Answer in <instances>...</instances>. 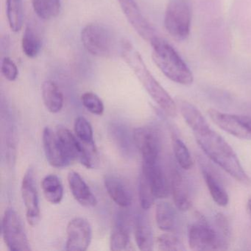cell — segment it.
I'll list each match as a JSON object with an SVG mask.
<instances>
[{
	"label": "cell",
	"instance_id": "obj_1",
	"mask_svg": "<svg viewBox=\"0 0 251 251\" xmlns=\"http://www.w3.org/2000/svg\"><path fill=\"white\" fill-rule=\"evenodd\" d=\"M197 142L205 155L237 181L248 185L251 179L241 165L233 148L209 125L193 132Z\"/></svg>",
	"mask_w": 251,
	"mask_h": 251
},
{
	"label": "cell",
	"instance_id": "obj_2",
	"mask_svg": "<svg viewBox=\"0 0 251 251\" xmlns=\"http://www.w3.org/2000/svg\"><path fill=\"white\" fill-rule=\"evenodd\" d=\"M121 56L133 70L138 80L155 103L169 117H176L177 116V104L157 81L144 62L140 53L128 41H123Z\"/></svg>",
	"mask_w": 251,
	"mask_h": 251
},
{
	"label": "cell",
	"instance_id": "obj_3",
	"mask_svg": "<svg viewBox=\"0 0 251 251\" xmlns=\"http://www.w3.org/2000/svg\"><path fill=\"white\" fill-rule=\"evenodd\" d=\"M151 44L152 59L167 78L184 86L193 83L192 71L171 45L158 36L154 38Z\"/></svg>",
	"mask_w": 251,
	"mask_h": 251
},
{
	"label": "cell",
	"instance_id": "obj_4",
	"mask_svg": "<svg viewBox=\"0 0 251 251\" xmlns=\"http://www.w3.org/2000/svg\"><path fill=\"white\" fill-rule=\"evenodd\" d=\"M80 39L85 49L95 56L111 58L121 55L123 39L107 26L103 25L89 24L83 27Z\"/></svg>",
	"mask_w": 251,
	"mask_h": 251
},
{
	"label": "cell",
	"instance_id": "obj_5",
	"mask_svg": "<svg viewBox=\"0 0 251 251\" xmlns=\"http://www.w3.org/2000/svg\"><path fill=\"white\" fill-rule=\"evenodd\" d=\"M192 7L190 0H170L164 16V26L169 34L183 42L190 34Z\"/></svg>",
	"mask_w": 251,
	"mask_h": 251
},
{
	"label": "cell",
	"instance_id": "obj_6",
	"mask_svg": "<svg viewBox=\"0 0 251 251\" xmlns=\"http://www.w3.org/2000/svg\"><path fill=\"white\" fill-rule=\"evenodd\" d=\"M226 235L216 230L203 217L190 225L188 229L189 247L194 251H216L226 246Z\"/></svg>",
	"mask_w": 251,
	"mask_h": 251
},
{
	"label": "cell",
	"instance_id": "obj_7",
	"mask_svg": "<svg viewBox=\"0 0 251 251\" xmlns=\"http://www.w3.org/2000/svg\"><path fill=\"white\" fill-rule=\"evenodd\" d=\"M2 233L4 242L9 251H31L23 221L13 208L5 210L2 219Z\"/></svg>",
	"mask_w": 251,
	"mask_h": 251
},
{
	"label": "cell",
	"instance_id": "obj_8",
	"mask_svg": "<svg viewBox=\"0 0 251 251\" xmlns=\"http://www.w3.org/2000/svg\"><path fill=\"white\" fill-rule=\"evenodd\" d=\"M135 147L139 150L143 163L159 162L161 145L159 133L156 129L150 126L138 127L133 130Z\"/></svg>",
	"mask_w": 251,
	"mask_h": 251
},
{
	"label": "cell",
	"instance_id": "obj_9",
	"mask_svg": "<svg viewBox=\"0 0 251 251\" xmlns=\"http://www.w3.org/2000/svg\"><path fill=\"white\" fill-rule=\"evenodd\" d=\"M21 193L27 222L31 226H36L40 220V205L34 170L31 167L26 171L23 177Z\"/></svg>",
	"mask_w": 251,
	"mask_h": 251
},
{
	"label": "cell",
	"instance_id": "obj_10",
	"mask_svg": "<svg viewBox=\"0 0 251 251\" xmlns=\"http://www.w3.org/2000/svg\"><path fill=\"white\" fill-rule=\"evenodd\" d=\"M123 14L135 31L145 41L151 42L156 37L157 33L152 25L142 14L135 0H117Z\"/></svg>",
	"mask_w": 251,
	"mask_h": 251
},
{
	"label": "cell",
	"instance_id": "obj_11",
	"mask_svg": "<svg viewBox=\"0 0 251 251\" xmlns=\"http://www.w3.org/2000/svg\"><path fill=\"white\" fill-rule=\"evenodd\" d=\"M67 251H85L89 248L92 239V230L86 219L76 217L69 223L67 228Z\"/></svg>",
	"mask_w": 251,
	"mask_h": 251
},
{
	"label": "cell",
	"instance_id": "obj_12",
	"mask_svg": "<svg viewBox=\"0 0 251 251\" xmlns=\"http://www.w3.org/2000/svg\"><path fill=\"white\" fill-rule=\"evenodd\" d=\"M44 151L49 164L55 168H63L70 165V162L64 154L56 132L46 127L42 134Z\"/></svg>",
	"mask_w": 251,
	"mask_h": 251
},
{
	"label": "cell",
	"instance_id": "obj_13",
	"mask_svg": "<svg viewBox=\"0 0 251 251\" xmlns=\"http://www.w3.org/2000/svg\"><path fill=\"white\" fill-rule=\"evenodd\" d=\"M104 185L111 199L122 208H128L133 202V197L129 185L120 176L107 175Z\"/></svg>",
	"mask_w": 251,
	"mask_h": 251
},
{
	"label": "cell",
	"instance_id": "obj_14",
	"mask_svg": "<svg viewBox=\"0 0 251 251\" xmlns=\"http://www.w3.org/2000/svg\"><path fill=\"white\" fill-rule=\"evenodd\" d=\"M142 174L151 186L155 198H167L169 194L168 181L159 162L142 164Z\"/></svg>",
	"mask_w": 251,
	"mask_h": 251
},
{
	"label": "cell",
	"instance_id": "obj_15",
	"mask_svg": "<svg viewBox=\"0 0 251 251\" xmlns=\"http://www.w3.org/2000/svg\"><path fill=\"white\" fill-rule=\"evenodd\" d=\"M130 224L127 215L119 213L116 217L110 237L111 251H120L128 249L130 246Z\"/></svg>",
	"mask_w": 251,
	"mask_h": 251
},
{
	"label": "cell",
	"instance_id": "obj_16",
	"mask_svg": "<svg viewBox=\"0 0 251 251\" xmlns=\"http://www.w3.org/2000/svg\"><path fill=\"white\" fill-rule=\"evenodd\" d=\"M68 183L73 197L80 205L85 207L96 206V197L79 173L70 172L68 174Z\"/></svg>",
	"mask_w": 251,
	"mask_h": 251
},
{
	"label": "cell",
	"instance_id": "obj_17",
	"mask_svg": "<svg viewBox=\"0 0 251 251\" xmlns=\"http://www.w3.org/2000/svg\"><path fill=\"white\" fill-rule=\"evenodd\" d=\"M171 189L176 206L180 211H187L191 206L189 187L183 173L176 167L172 169Z\"/></svg>",
	"mask_w": 251,
	"mask_h": 251
},
{
	"label": "cell",
	"instance_id": "obj_18",
	"mask_svg": "<svg viewBox=\"0 0 251 251\" xmlns=\"http://www.w3.org/2000/svg\"><path fill=\"white\" fill-rule=\"evenodd\" d=\"M134 233L136 245L140 251H151L153 249V232L146 214L139 213L134 220Z\"/></svg>",
	"mask_w": 251,
	"mask_h": 251
},
{
	"label": "cell",
	"instance_id": "obj_19",
	"mask_svg": "<svg viewBox=\"0 0 251 251\" xmlns=\"http://www.w3.org/2000/svg\"><path fill=\"white\" fill-rule=\"evenodd\" d=\"M42 98L47 109L52 113L60 112L64 106V95L55 82L46 80L42 86Z\"/></svg>",
	"mask_w": 251,
	"mask_h": 251
},
{
	"label": "cell",
	"instance_id": "obj_20",
	"mask_svg": "<svg viewBox=\"0 0 251 251\" xmlns=\"http://www.w3.org/2000/svg\"><path fill=\"white\" fill-rule=\"evenodd\" d=\"M109 133L115 145L120 152L126 156H130L133 153V134H130L127 127L121 123H111L109 126Z\"/></svg>",
	"mask_w": 251,
	"mask_h": 251
},
{
	"label": "cell",
	"instance_id": "obj_21",
	"mask_svg": "<svg viewBox=\"0 0 251 251\" xmlns=\"http://www.w3.org/2000/svg\"><path fill=\"white\" fill-rule=\"evenodd\" d=\"M155 221L158 228L163 231H172L176 227L177 221L176 209L169 202L161 201L155 208Z\"/></svg>",
	"mask_w": 251,
	"mask_h": 251
},
{
	"label": "cell",
	"instance_id": "obj_22",
	"mask_svg": "<svg viewBox=\"0 0 251 251\" xmlns=\"http://www.w3.org/2000/svg\"><path fill=\"white\" fill-rule=\"evenodd\" d=\"M177 105L182 117L192 131H196L208 125L201 111L190 102L184 100H178Z\"/></svg>",
	"mask_w": 251,
	"mask_h": 251
},
{
	"label": "cell",
	"instance_id": "obj_23",
	"mask_svg": "<svg viewBox=\"0 0 251 251\" xmlns=\"http://www.w3.org/2000/svg\"><path fill=\"white\" fill-rule=\"evenodd\" d=\"M42 189L47 201L53 205L60 203L64 198V186L56 175L45 176L42 180Z\"/></svg>",
	"mask_w": 251,
	"mask_h": 251
},
{
	"label": "cell",
	"instance_id": "obj_24",
	"mask_svg": "<svg viewBox=\"0 0 251 251\" xmlns=\"http://www.w3.org/2000/svg\"><path fill=\"white\" fill-rule=\"evenodd\" d=\"M202 173L210 195L214 202L220 206H226L228 204L229 197L226 189L217 177L205 167H202Z\"/></svg>",
	"mask_w": 251,
	"mask_h": 251
},
{
	"label": "cell",
	"instance_id": "obj_25",
	"mask_svg": "<svg viewBox=\"0 0 251 251\" xmlns=\"http://www.w3.org/2000/svg\"><path fill=\"white\" fill-rule=\"evenodd\" d=\"M42 42L38 32L31 25H27L23 33L22 48L26 56L34 58L40 53Z\"/></svg>",
	"mask_w": 251,
	"mask_h": 251
},
{
	"label": "cell",
	"instance_id": "obj_26",
	"mask_svg": "<svg viewBox=\"0 0 251 251\" xmlns=\"http://www.w3.org/2000/svg\"><path fill=\"white\" fill-rule=\"evenodd\" d=\"M36 15L43 20H50L59 15L61 0H31Z\"/></svg>",
	"mask_w": 251,
	"mask_h": 251
},
{
	"label": "cell",
	"instance_id": "obj_27",
	"mask_svg": "<svg viewBox=\"0 0 251 251\" xmlns=\"http://www.w3.org/2000/svg\"><path fill=\"white\" fill-rule=\"evenodd\" d=\"M6 14L12 31L17 33L21 30L24 20L23 0H6Z\"/></svg>",
	"mask_w": 251,
	"mask_h": 251
},
{
	"label": "cell",
	"instance_id": "obj_28",
	"mask_svg": "<svg viewBox=\"0 0 251 251\" xmlns=\"http://www.w3.org/2000/svg\"><path fill=\"white\" fill-rule=\"evenodd\" d=\"M74 130L79 140L86 147L96 149L92 125L86 118L78 117L74 123Z\"/></svg>",
	"mask_w": 251,
	"mask_h": 251
},
{
	"label": "cell",
	"instance_id": "obj_29",
	"mask_svg": "<svg viewBox=\"0 0 251 251\" xmlns=\"http://www.w3.org/2000/svg\"><path fill=\"white\" fill-rule=\"evenodd\" d=\"M173 147L175 156L179 166L183 170H189L193 167L190 152L183 141L176 136H173Z\"/></svg>",
	"mask_w": 251,
	"mask_h": 251
},
{
	"label": "cell",
	"instance_id": "obj_30",
	"mask_svg": "<svg viewBox=\"0 0 251 251\" xmlns=\"http://www.w3.org/2000/svg\"><path fill=\"white\" fill-rule=\"evenodd\" d=\"M139 197L141 206L144 210L150 209L156 199L148 180L142 173L139 180Z\"/></svg>",
	"mask_w": 251,
	"mask_h": 251
},
{
	"label": "cell",
	"instance_id": "obj_31",
	"mask_svg": "<svg viewBox=\"0 0 251 251\" xmlns=\"http://www.w3.org/2000/svg\"><path fill=\"white\" fill-rule=\"evenodd\" d=\"M83 106L92 114L101 116L104 112V104L102 100L93 92H86L81 96Z\"/></svg>",
	"mask_w": 251,
	"mask_h": 251
},
{
	"label": "cell",
	"instance_id": "obj_32",
	"mask_svg": "<svg viewBox=\"0 0 251 251\" xmlns=\"http://www.w3.org/2000/svg\"><path fill=\"white\" fill-rule=\"evenodd\" d=\"M157 245L159 251H184L182 242L176 236L170 233L161 235L157 240Z\"/></svg>",
	"mask_w": 251,
	"mask_h": 251
},
{
	"label": "cell",
	"instance_id": "obj_33",
	"mask_svg": "<svg viewBox=\"0 0 251 251\" xmlns=\"http://www.w3.org/2000/svg\"><path fill=\"white\" fill-rule=\"evenodd\" d=\"M1 71L2 75L9 81H15L19 75V70L13 60L5 57L1 63Z\"/></svg>",
	"mask_w": 251,
	"mask_h": 251
},
{
	"label": "cell",
	"instance_id": "obj_34",
	"mask_svg": "<svg viewBox=\"0 0 251 251\" xmlns=\"http://www.w3.org/2000/svg\"><path fill=\"white\" fill-rule=\"evenodd\" d=\"M248 211L250 215L251 216V198L249 200L248 202Z\"/></svg>",
	"mask_w": 251,
	"mask_h": 251
}]
</instances>
